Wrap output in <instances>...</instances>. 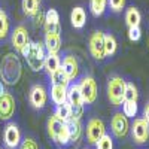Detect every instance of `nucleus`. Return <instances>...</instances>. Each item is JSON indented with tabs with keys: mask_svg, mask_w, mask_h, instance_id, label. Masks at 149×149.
I'll use <instances>...</instances> for the list:
<instances>
[{
	"mask_svg": "<svg viewBox=\"0 0 149 149\" xmlns=\"http://www.w3.org/2000/svg\"><path fill=\"white\" fill-rule=\"evenodd\" d=\"M22 74L21 61L15 54H6L0 64V76L6 85H15Z\"/></svg>",
	"mask_w": 149,
	"mask_h": 149,
	"instance_id": "1",
	"label": "nucleus"
},
{
	"mask_svg": "<svg viewBox=\"0 0 149 149\" xmlns=\"http://www.w3.org/2000/svg\"><path fill=\"white\" fill-rule=\"evenodd\" d=\"M19 54H22V57L26 58L27 64L30 66V69L33 72H39L40 69H43L45 57H46L45 55V45L37 43V42H29L22 48V51Z\"/></svg>",
	"mask_w": 149,
	"mask_h": 149,
	"instance_id": "2",
	"label": "nucleus"
},
{
	"mask_svg": "<svg viewBox=\"0 0 149 149\" xmlns=\"http://www.w3.org/2000/svg\"><path fill=\"white\" fill-rule=\"evenodd\" d=\"M125 86H127V81L118 76V74H113L110 76L107 81V98L112 106H122L124 103V94H125Z\"/></svg>",
	"mask_w": 149,
	"mask_h": 149,
	"instance_id": "3",
	"label": "nucleus"
},
{
	"mask_svg": "<svg viewBox=\"0 0 149 149\" xmlns=\"http://www.w3.org/2000/svg\"><path fill=\"white\" fill-rule=\"evenodd\" d=\"M67 102L72 107V119H81L84 115V97L79 84H70L67 88Z\"/></svg>",
	"mask_w": 149,
	"mask_h": 149,
	"instance_id": "4",
	"label": "nucleus"
},
{
	"mask_svg": "<svg viewBox=\"0 0 149 149\" xmlns=\"http://www.w3.org/2000/svg\"><path fill=\"white\" fill-rule=\"evenodd\" d=\"M79 88H81V93H82L85 104L95 103L98 90H97V82H95V79L93 76H84L81 79V82H79Z\"/></svg>",
	"mask_w": 149,
	"mask_h": 149,
	"instance_id": "5",
	"label": "nucleus"
},
{
	"mask_svg": "<svg viewBox=\"0 0 149 149\" xmlns=\"http://www.w3.org/2000/svg\"><path fill=\"white\" fill-rule=\"evenodd\" d=\"M88 48H90V52L91 55L102 61L106 58V54H104V33L97 30L94 33H91L90 36V40H88Z\"/></svg>",
	"mask_w": 149,
	"mask_h": 149,
	"instance_id": "6",
	"label": "nucleus"
},
{
	"mask_svg": "<svg viewBox=\"0 0 149 149\" xmlns=\"http://www.w3.org/2000/svg\"><path fill=\"white\" fill-rule=\"evenodd\" d=\"M130 130H131L134 143L143 145L149 140V124L146 122L145 118H136L133 125L130 127Z\"/></svg>",
	"mask_w": 149,
	"mask_h": 149,
	"instance_id": "7",
	"label": "nucleus"
},
{
	"mask_svg": "<svg viewBox=\"0 0 149 149\" xmlns=\"http://www.w3.org/2000/svg\"><path fill=\"white\" fill-rule=\"evenodd\" d=\"M106 134V127L104 122L98 118H93L86 124V142L90 145H95L98 139H102Z\"/></svg>",
	"mask_w": 149,
	"mask_h": 149,
	"instance_id": "8",
	"label": "nucleus"
},
{
	"mask_svg": "<svg viewBox=\"0 0 149 149\" xmlns=\"http://www.w3.org/2000/svg\"><path fill=\"white\" fill-rule=\"evenodd\" d=\"M110 128H112V133L115 134V137H118V139H124V137H125V136L128 134V131H130V122H128V118L124 115L122 112H116V113L112 116Z\"/></svg>",
	"mask_w": 149,
	"mask_h": 149,
	"instance_id": "9",
	"label": "nucleus"
},
{
	"mask_svg": "<svg viewBox=\"0 0 149 149\" xmlns=\"http://www.w3.org/2000/svg\"><path fill=\"white\" fill-rule=\"evenodd\" d=\"M15 98L0 88V119L8 121L15 113Z\"/></svg>",
	"mask_w": 149,
	"mask_h": 149,
	"instance_id": "10",
	"label": "nucleus"
},
{
	"mask_svg": "<svg viewBox=\"0 0 149 149\" xmlns=\"http://www.w3.org/2000/svg\"><path fill=\"white\" fill-rule=\"evenodd\" d=\"M30 104L34 109H43L46 102H48V94L46 90L43 88L42 85H33L30 90V95H29Z\"/></svg>",
	"mask_w": 149,
	"mask_h": 149,
	"instance_id": "11",
	"label": "nucleus"
},
{
	"mask_svg": "<svg viewBox=\"0 0 149 149\" xmlns=\"http://www.w3.org/2000/svg\"><path fill=\"white\" fill-rule=\"evenodd\" d=\"M3 140L8 149H15L19 146L21 143V133L19 128L15 124H8V127L5 128V134H3Z\"/></svg>",
	"mask_w": 149,
	"mask_h": 149,
	"instance_id": "12",
	"label": "nucleus"
},
{
	"mask_svg": "<svg viewBox=\"0 0 149 149\" xmlns=\"http://www.w3.org/2000/svg\"><path fill=\"white\" fill-rule=\"evenodd\" d=\"M61 67H63L64 73L67 74V78L69 81H74L78 78V74H79V63H78V60L74 55H66L63 58V61H61Z\"/></svg>",
	"mask_w": 149,
	"mask_h": 149,
	"instance_id": "13",
	"label": "nucleus"
},
{
	"mask_svg": "<svg viewBox=\"0 0 149 149\" xmlns=\"http://www.w3.org/2000/svg\"><path fill=\"white\" fill-rule=\"evenodd\" d=\"M45 33H54V34H60V15L55 9H49L45 14Z\"/></svg>",
	"mask_w": 149,
	"mask_h": 149,
	"instance_id": "14",
	"label": "nucleus"
},
{
	"mask_svg": "<svg viewBox=\"0 0 149 149\" xmlns=\"http://www.w3.org/2000/svg\"><path fill=\"white\" fill-rule=\"evenodd\" d=\"M29 42H30V37H29L27 29L24 26L15 27V30L12 31V45H14V48L17 49L18 52H21L22 48L26 46Z\"/></svg>",
	"mask_w": 149,
	"mask_h": 149,
	"instance_id": "15",
	"label": "nucleus"
},
{
	"mask_svg": "<svg viewBox=\"0 0 149 149\" xmlns=\"http://www.w3.org/2000/svg\"><path fill=\"white\" fill-rule=\"evenodd\" d=\"M67 88L69 86L52 84V86H51V100L55 106H60V104L67 102Z\"/></svg>",
	"mask_w": 149,
	"mask_h": 149,
	"instance_id": "16",
	"label": "nucleus"
},
{
	"mask_svg": "<svg viewBox=\"0 0 149 149\" xmlns=\"http://www.w3.org/2000/svg\"><path fill=\"white\" fill-rule=\"evenodd\" d=\"M43 45H45V49L49 54H58L60 49H61V37H60V34L46 33Z\"/></svg>",
	"mask_w": 149,
	"mask_h": 149,
	"instance_id": "17",
	"label": "nucleus"
},
{
	"mask_svg": "<svg viewBox=\"0 0 149 149\" xmlns=\"http://www.w3.org/2000/svg\"><path fill=\"white\" fill-rule=\"evenodd\" d=\"M63 125H64V122L60 121L54 115L48 119V134H49V137H51L55 143L58 142V137H60L61 130H63Z\"/></svg>",
	"mask_w": 149,
	"mask_h": 149,
	"instance_id": "18",
	"label": "nucleus"
},
{
	"mask_svg": "<svg viewBox=\"0 0 149 149\" xmlns=\"http://www.w3.org/2000/svg\"><path fill=\"white\" fill-rule=\"evenodd\" d=\"M70 22L74 29H84L86 22V12L82 6H76L70 14Z\"/></svg>",
	"mask_w": 149,
	"mask_h": 149,
	"instance_id": "19",
	"label": "nucleus"
},
{
	"mask_svg": "<svg viewBox=\"0 0 149 149\" xmlns=\"http://www.w3.org/2000/svg\"><path fill=\"white\" fill-rule=\"evenodd\" d=\"M69 125V133H70V143H79L81 137H82V124H81V119H70L67 122Z\"/></svg>",
	"mask_w": 149,
	"mask_h": 149,
	"instance_id": "20",
	"label": "nucleus"
},
{
	"mask_svg": "<svg viewBox=\"0 0 149 149\" xmlns=\"http://www.w3.org/2000/svg\"><path fill=\"white\" fill-rule=\"evenodd\" d=\"M140 21H142V15H140V12L137 8H128L125 10V24L130 27H137L140 26Z\"/></svg>",
	"mask_w": 149,
	"mask_h": 149,
	"instance_id": "21",
	"label": "nucleus"
},
{
	"mask_svg": "<svg viewBox=\"0 0 149 149\" xmlns=\"http://www.w3.org/2000/svg\"><path fill=\"white\" fill-rule=\"evenodd\" d=\"M61 67V60L58 57V54H49L45 57V64H43V69L48 72V74L54 73L57 69Z\"/></svg>",
	"mask_w": 149,
	"mask_h": 149,
	"instance_id": "22",
	"label": "nucleus"
},
{
	"mask_svg": "<svg viewBox=\"0 0 149 149\" xmlns=\"http://www.w3.org/2000/svg\"><path fill=\"white\" fill-rule=\"evenodd\" d=\"M54 116H57L60 121H63V122H69L72 119V107H70L69 102L57 106L55 112H54Z\"/></svg>",
	"mask_w": 149,
	"mask_h": 149,
	"instance_id": "23",
	"label": "nucleus"
},
{
	"mask_svg": "<svg viewBox=\"0 0 149 149\" xmlns=\"http://www.w3.org/2000/svg\"><path fill=\"white\" fill-rule=\"evenodd\" d=\"M39 2L37 0H22L21 6H22V12L27 17H34L39 12Z\"/></svg>",
	"mask_w": 149,
	"mask_h": 149,
	"instance_id": "24",
	"label": "nucleus"
},
{
	"mask_svg": "<svg viewBox=\"0 0 149 149\" xmlns=\"http://www.w3.org/2000/svg\"><path fill=\"white\" fill-rule=\"evenodd\" d=\"M116 48H118L116 39H115V37L112 36V34L106 33V34H104V54H106V57H112V55H115Z\"/></svg>",
	"mask_w": 149,
	"mask_h": 149,
	"instance_id": "25",
	"label": "nucleus"
},
{
	"mask_svg": "<svg viewBox=\"0 0 149 149\" xmlns=\"http://www.w3.org/2000/svg\"><path fill=\"white\" fill-rule=\"evenodd\" d=\"M51 76V81H52V84H58V85H64V86H69L72 82L69 81V78H67V74L64 73V70H63V67H60V69H57L54 73H51L49 74Z\"/></svg>",
	"mask_w": 149,
	"mask_h": 149,
	"instance_id": "26",
	"label": "nucleus"
},
{
	"mask_svg": "<svg viewBox=\"0 0 149 149\" xmlns=\"http://www.w3.org/2000/svg\"><path fill=\"white\" fill-rule=\"evenodd\" d=\"M107 0H90V9L94 17H102L106 10Z\"/></svg>",
	"mask_w": 149,
	"mask_h": 149,
	"instance_id": "27",
	"label": "nucleus"
},
{
	"mask_svg": "<svg viewBox=\"0 0 149 149\" xmlns=\"http://www.w3.org/2000/svg\"><path fill=\"white\" fill-rule=\"evenodd\" d=\"M9 34V18L6 12L0 8V40L6 39Z\"/></svg>",
	"mask_w": 149,
	"mask_h": 149,
	"instance_id": "28",
	"label": "nucleus"
},
{
	"mask_svg": "<svg viewBox=\"0 0 149 149\" xmlns=\"http://www.w3.org/2000/svg\"><path fill=\"white\" fill-rule=\"evenodd\" d=\"M139 112V106L137 102H128V100H124L122 103V113L125 115L127 118H134Z\"/></svg>",
	"mask_w": 149,
	"mask_h": 149,
	"instance_id": "29",
	"label": "nucleus"
},
{
	"mask_svg": "<svg viewBox=\"0 0 149 149\" xmlns=\"http://www.w3.org/2000/svg\"><path fill=\"white\" fill-rule=\"evenodd\" d=\"M124 100H128V102H137L139 100V91H137V88H136L134 84L127 82L125 94H124Z\"/></svg>",
	"mask_w": 149,
	"mask_h": 149,
	"instance_id": "30",
	"label": "nucleus"
},
{
	"mask_svg": "<svg viewBox=\"0 0 149 149\" xmlns=\"http://www.w3.org/2000/svg\"><path fill=\"white\" fill-rule=\"evenodd\" d=\"M95 149H113V140H112V137L109 134H104L95 143Z\"/></svg>",
	"mask_w": 149,
	"mask_h": 149,
	"instance_id": "31",
	"label": "nucleus"
},
{
	"mask_svg": "<svg viewBox=\"0 0 149 149\" xmlns=\"http://www.w3.org/2000/svg\"><path fill=\"white\" fill-rule=\"evenodd\" d=\"M107 5L110 6L112 12H121L124 8H125V0H107Z\"/></svg>",
	"mask_w": 149,
	"mask_h": 149,
	"instance_id": "32",
	"label": "nucleus"
},
{
	"mask_svg": "<svg viewBox=\"0 0 149 149\" xmlns=\"http://www.w3.org/2000/svg\"><path fill=\"white\" fill-rule=\"evenodd\" d=\"M142 37V30H140V26L137 27H130L128 29V39L131 42H137Z\"/></svg>",
	"mask_w": 149,
	"mask_h": 149,
	"instance_id": "33",
	"label": "nucleus"
},
{
	"mask_svg": "<svg viewBox=\"0 0 149 149\" xmlns=\"http://www.w3.org/2000/svg\"><path fill=\"white\" fill-rule=\"evenodd\" d=\"M19 149H39V146H37V143L33 139H26V140H22Z\"/></svg>",
	"mask_w": 149,
	"mask_h": 149,
	"instance_id": "34",
	"label": "nucleus"
},
{
	"mask_svg": "<svg viewBox=\"0 0 149 149\" xmlns=\"http://www.w3.org/2000/svg\"><path fill=\"white\" fill-rule=\"evenodd\" d=\"M34 21H36L37 26H43V22H45V14H43V12H40V9L34 15Z\"/></svg>",
	"mask_w": 149,
	"mask_h": 149,
	"instance_id": "35",
	"label": "nucleus"
},
{
	"mask_svg": "<svg viewBox=\"0 0 149 149\" xmlns=\"http://www.w3.org/2000/svg\"><path fill=\"white\" fill-rule=\"evenodd\" d=\"M143 118H145L146 122L149 124V102L145 104V109H143Z\"/></svg>",
	"mask_w": 149,
	"mask_h": 149,
	"instance_id": "36",
	"label": "nucleus"
},
{
	"mask_svg": "<svg viewBox=\"0 0 149 149\" xmlns=\"http://www.w3.org/2000/svg\"><path fill=\"white\" fill-rule=\"evenodd\" d=\"M37 2H39V3H40V0H37Z\"/></svg>",
	"mask_w": 149,
	"mask_h": 149,
	"instance_id": "37",
	"label": "nucleus"
}]
</instances>
